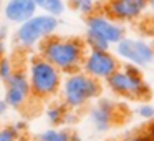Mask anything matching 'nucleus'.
I'll use <instances>...</instances> for the list:
<instances>
[{"label":"nucleus","mask_w":154,"mask_h":141,"mask_svg":"<svg viewBox=\"0 0 154 141\" xmlns=\"http://www.w3.org/2000/svg\"><path fill=\"white\" fill-rule=\"evenodd\" d=\"M38 52L40 57L57 67L63 75H68L81 70V63L88 48L81 38L53 35L38 47Z\"/></svg>","instance_id":"nucleus-1"},{"label":"nucleus","mask_w":154,"mask_h":141,"mask_svg":"<svg viewBox=\"0 0 154 141\" xmlns=\"http://www.w3.org/2000/svg\"><path fill=\"white\" fill-rule=\"evenodd\" d=\"M101 81L91 78L85 71L78 70L63 77V83L60 88L61 103L71 111H76L96 101L101 96Z\"/></svg>","instance_id":"nucleus-2"},{"label":"nucleus","mask_w":154,"mask_h":141,"mask_svg":"<svg viewBox=\"0 0 154 141\" xmlns=\"http://www.w3.org/2000/svg\"><path fill=\"white\" fill-rule=\"evenodd\" d=\"M126 37V28L123 24L109 18L104 12L86 17L85 45L88 50H109Z\"/></svg>","instance_id":"nucleus-3"},{"label":"nucleus","mask_w":154,"mask_h":141,"mask_svg":"<svg viewBox=\"0 0 154 141\" xmlns=\"http://www.w3.org/2000/svg\"><path fill=\"white\" fill-rule=\"evenodd\" d=\"M27 75L32 88V96L38 100H50L60 93L61 83H63V73L43 57L35 55L30 58Z\"/></svg>","instance_id":"nucleus-4"},{"label":"nucleus","mask_w":154,"mask_h":141,"mask_svg":"<svg viewBox=\"0 0 154 141\" xmlns=\"http://www.w3.org/2000/svg\"><path fill=\"white\" fill-rule=\"evenodd\" d=\"M108 90L113 95L129 100H147L151 98V86L144 80L141 68L134 65L119 67L106 81Z\"/></svg>","instance_id":"nucleus-5"},{"label":"nucleus","mask_w":154,"mask_h":141,"mask_svg":"<svg viewBox=\"0 0 154 141\" xmlns=\"http://www.w3.org/2000/svg\"><path fill=\"white\" fill-rule=\"evenodd\" d=\"M60 27V20L58 17H51V15L42 14L38 12L27 22L18 25L15 30V42L20 48L30 50V48L40 47L47 38L53 37L55 32Z\"/></svg>","instance_id":"nucleus-6"},{"label":"nucleus","mask_w":154,"mask_h":141,"mask_svg":"<svg viewBox=\"0 0 154 141\" xmlns=\"http://www.w3.org/2000/svg\"><path fill=\"white\" fill-rule=\"evenodd\" d=\"M114 55L126 65L146 68L154 63V47L147 40L139 37H124L114 45Z\"/></svg>","instance_id":"nucleus-7"},{"label":"nucleus","mask_w":154,"mask_h":141,"mask_svg":"<svg viewBox=\"0 0 154 141\" xmlns=\"http://www.w3.org/2000/svg\"><path fill=\"white\" fill-rule=\"evenodd\" d=\"M119 68V58L111 50H88L81 63V71L98 81H106Z\"/></svg>","instance_id":"nucleus-8"},{"label":"nucleus","mask_w":154,"mask_h":141,"mask_svg":"<svg viewBox=\"0 0 154 141\" xmlns=\"http://www.w3.org/2000/svg\"><path fill=\"white\" fill-rule=\"evenodd\" d=\"M149 8V0H106L103 5L104 14L119 24L136 22Z\"/></svg>","instance_id":"nucleus-9"},{"label":"nucleus","mask_w":154,"mask_h":141,"mask_svg":"<svg viewBox=\"0 0 154 141\" xmlns=\"http://www.w3.org/2000/svg\"><path fill=\"white\" fill-rule=\"evenodd\" d=\"M32 96V88H30V81H28V75L27 70L17 68L14 71L8 81L5 83V98L7 105L14 110H20L27 105V101Z\"/></svg>","instance_id":"nucleus-10"},{"label":"nucleus","mask_w":154,"mask_h":141,"mask_svg":"<svg viewBox=\"0 0 154 141\" xmlns=\"http://www.w3.org/2000/svg\"><path fill=\"white\" fill-rule=\"evenodd\" d=\"M90 123L98 133H106L114 124L116 118V103L111 98H98L94 105L90 108Z\"/></svg>","instance_id":"nucleus-11"},{"label":"nucleus","mask_w":154,"mask_h":141,"mask_svg":"<svg viewBox=\"0 0 154 141\" xmlns=\"http://www.w3.org/2000/svg\"><path fill=\"white\" fill-rule=\"evenodd\" d=\"M38 14V8L35 0H5L2 7L4 18L12 25H22Z\"/></svg>","instance_id":"nucleus-12"},{"label":"nucleus","mask_w":154,"mask_h":141,"mask_svg":"<svg viewBox=\"0 0 154 141\" xmlns=\"http://www.w3.org/2000/svg\"><path fill=\"white\" fill-rule=\"evenodd\" d=\"M38 12L51 15V17H61L65 14L66 4L65 0H35Z\"/></svg>","instance_id":"nucleus-13"},{"label":"nucleus","mask_w":154,"mask_h":141,"mask_svg":"<svg viewBox=\"0 0 154 141\" xmlns=\"http://www.w3.org/2000/svg\"><path fill=\"white\" fill-rule=\"evenodd\" d=\"M68 111L70 110L63 103H51L45 111V116L51 126H60V124H65V118H66Z\"/></svg>","instance_id":"nucleus-14"},{"label":"nucleus","mask_w":154,"mask_h":141,"mask_svg":"<svg viewBox=\"0 0 154 141\" xmlns=\"http://www.w3.org/2000/svg\"><path fill=\"white\" fill-rule=\"evenodd\" d=\"M70 138H71V133L68 130L51 126L48 130L42 131L37 136V141H70Z\"/></svg>","instance_id":"nucleus-15"},{"label":"nucleus","mask_w":154,"mask_h":141,"mask_svg":"<svg viewBox=\"0 0 154 141\" xmlns=\"http://www.w3.org/2000/svg\"><path fill=\"white\" fill-rule=\"evenodd\" d=\"M70 7L75 12L90 17V15L96 14L98 10V0H70Z\"/></svg>","instance_id":"nucleus-16"},{"label":"nucleus","mask_w":154,"mask_h":141,"mask_svg":"<svg viewBox=\"0 0 154 141\" xmlns=\"http://www.w3.org/2000/svg\"><path fill=\"white\" fill-rule=\"evenodd\" d=\"M15 70H17V68L14 67V63H12V60L8 57L0 58V80L4 81V83H7L8 78L14 75Z\"/></svg>","instance_id":"nucleus-17"},{"label":"nucleus","mask_w":154,"mask_h":141,"mask_svg":"<svg viewBox=\"0 0 154 141\" xmlns=\"http://www.w3.org/2000/svg\"><path fill=\"white\" fill-rule=\"evenodd\" d=\"M18 136H20V131L14 124L0 126V141H18Z\"/></svg>","instance_id":"nucleus-18"},{"label":"nucleus","mask_w":154,"mask_h":141,"mask_svg":"<svg viewBox=\"0 0 154 141\" xmlns=\"http://www.w3.org/2000/svg\"><path fill=\"white\" fill-rule=\"evenodd\" d=\"M136 114L139 118L146 121H152L154 120V105H149V103H141L139 106L136 108Z\"/></svg>","instance_id":"nucleus-19"},{"label":"nucleus","mask_w":154,"mask_h":141,"mask_svg":"<svg viewBox=\"0 0 154 141\" xmlns=\"http://www.w3.org/2000/svg\"><path fill=\"white\" fill-rule=\"evenodd\" d=\"M124 141H154L149 134L144 131V133H136V134H131V136L124 138Z\"/></svg>","instance_id":"nucleus-20"},{"label":"nucleus","mask_w":154,"mask_h":141,"mask_svg":"<svg viewBox=\"0 0 154 141\" xmlns=\"http://www.w3.org/2000/svg\"><path fill=\"white\" fill-rule=\"evenodd\" d=\"M8 105H7V101L5 100H0V116H5L7 114V111H8Z\"/></svg>","instance_id":"nucleus-21"},{"label":"nucleus","mask_w":154,"mask_h":141,"mask_svg":"<svg viewBox=\"0 0 154 141\" xmlns=\"http://www.w3.org/2000/svg\"><path fill=\"white\" fill-rule=\"evenodd\" d=\"M146 133H147V134H149V136L154 139V120L151 121L149 124H147V128H146Z\"/></svg>","instance_id":"nucleus-22"},{"label":"nucleus","mask_w":154,"mask_h":141,"mask_svg":"<svg viewBox=\"0 0 154 141\" xmlns=\"http://www.w3.org/2000/svg\"><path fill=\"white\" fill-rule=\"evenodd\" d=\"M14 126H15V128H17V130H18V131H20V133H22V131H23V130H25V128H27V123H23V121H17V123H15V124H14Z\"/></svg>","instance_id":"nucleus-23"},{"label":"nucleus","mask_w":154,"mask_h":141,"mask_svg":"<svg viewBox=\"0 0 154 141\" xmlns=\"http://www.w3.org/2000/svg\"><path fill=\"white\" fill-rule=\"evenodd\" d=\"M5 57V42L0 38V58Z\"/></svg>","instance_id":"nucleus-24"},{"label":"nucleus","mask_w":154,"mask_h":141,"mask_svg":"<svg viewBox=\"0 0 154 141\" xmlns=\"http://www.w3.org/2000/svg\"><path fill=\"white\" fill-rule=\"evenodd\" d=\"M70 141H80V138L76 136V134H71V138H70Z\"/></svg>","instance_id":"nucleus-25"},{"label":"nucleus","mask_w":154,"mask_h":141,"mask_svg":"<svg viewBox=\"0 0 154 141\" xmlns=\"http://www.w3.org/2000/svg\"><path fill=\"white\" fill-rule=\"evenodd\" d=\"M149 8L154 12V0H149Z\"/></svg>","instance_id":"nucleus-26"}]
</instances>
